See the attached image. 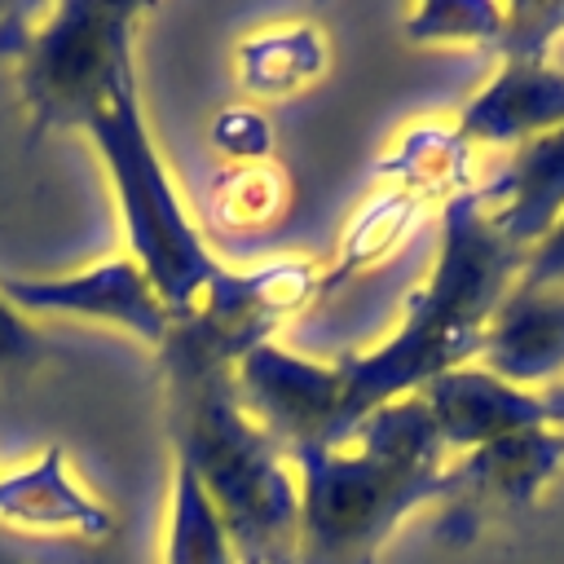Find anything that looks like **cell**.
<instances>
[{"label": "cell", "instance_id": "cell-11", "mask_svg": "<svg viewBox=\"0 0 564 564\" xmlns=\"http://www.w3.org/2000/svg\"><path fill=\"white\" fill-rule=\"evenodd\" d=\"M419 397H423L449 458H458L467 449H480L498 436H511L520 427L551 423V410H546L542 392L516 388V383L489 375L476 361L436 375L427 388H419Z\"/></svg>", "mask_w": 564, "mask_h": 564}, {"label": "cell", "instance_id": "cell-13", "mask_svg": "<svg viewBox=\"0 0 564 564\" xmlns=\"http://www.w3.org/2000/svg\"><path fill=\"white\" fill-rule=\"evenodd\" d=\"M0 524L18 533L106 542L115 529V516L75 480L66 449L48 445L40 458L0 476Z\"/></svg>", "mask_w": 564, "mask_h": 564}, {"label": "cell", "instance_id": "cell-7", "mask_svg": "<svg viewBox=\"0 0 564 564\" xmlns=\"http://www.w3.org/2000/svg\"><path fill=\"white\" fill-rule=\"evenodd\" d=\"M322 295V269L313 260H264L251 269H229L220 291L189 317L176 322L189 344L212 352L216 361L238 366L251 348L273 344V330L308 308Z\"/></svg>", "mask_w": 564, "mask_h": 564}, {"label": "cell", "instance_id": "cell-12", "mask_svg": "<svg viewBox=\"0 0 564 564\" xmlns=\"http://www.w3.org/2000/svg\"><path fill=\"white\" fill-rule=\"evenodd\" d=\"M476 366L489 375L546 392L564 379V286H511L489 317Z\"/></svg>", "mask_w": 564, "mask_h": 564}, {"label": "cell", "instance_id": "cell-23", "mask_svg": "<svg viewBox=\"0 0 564 564\" xmlns=\"http://www.w3.org/2000/svg\"><path fill=\"white\" fill-rule=\"evenodd\" d=\"M520 286H564V216L524 251Z\"/></svg>", "mask_w": 564, "mask_h": 564}, {"label": "cell", "instance_id": "cell-14", "mask_svg": "<svg viewBox=\"0 0 564 564\" xmlns=\"http://www.w3.org/2000/svg\"><path fill=\"white\" fill-rule=\"evenodd\" d=\"M476 203L516 251H529L564 216V128L516 145L498 176L476 181Z\"/></svg>", "mask_w": 564, "mask_h": 564}, {"label": "cell", "instance_id": "cell-16", "mask_svg": "<svg viewBox=\"0 0 564 564\" xmlns=\"http://www.w3.org/2000/svg\"><path fill=\"white\" fill-rule=\"evenodd\" d=\"M379 172L392 176V185L419 194L427 207L449 203L454 194L476 189L471 181V145L449 128H414L397 141V150L379 163Z\"/></svg>", "mask_w": 564, "mask_h": 564}, {"label": "cell", "instance_id": "cell-4", "mask_svg": "<svg viewBox=\"0 0 564 564\" xmlns=\"http://www.w3.org/2000/svg\"><path fill=\"white\" fill-rule=\"evenodd\" d=\"M79 132H88L123 225L128 260L150 278L159 300L176 322H189L229 278V264H220L203 238V229L189 220L176 181L150 137L145 110H141V88L137 70L123 75L115 88L97 97V106L84 115Z\"/></svg>", "mask_w": 564, "mask_h": 564}, {"label": "cell", "instance_id": "cell-18", "mask_svg": "<svg viewBox=\"0 0 564 564\" xmlns=\"http://www.w3.org/2000/svg\"><path fill=\"white\" fill-rule=\"evenodd\" d=\"M163 564H242L238 546H234V533L225 529V520L212 507L207 489L181 463L172 471V507H167V533H163Z\"/></svg>", "mask_w": 564, "mask_h": 564}, {"label": "cell", "instance_id": "cell-20", "mask_svg": "<svg viewBox=\"0 0 564 564\" xmlns=\"http://www.w3.org/2000/svg\"><path fill=\"white\" fill-rule=\"evenodd\" d=\"M401 26H405V40H414V44H476V48L502 53L507 26H511V4L432 0V4H414Z\"/></svg>", "mask_w": 564, "mask_h": 564}, {"label": "cell", "instance_id": "cell-6", "mask_svg": "<svg viewBox=\"0 0 564 564\" xmlns=\"http://www.w3.org/2000/svg\"><path fill=\"white\" fill-rule=\"evenodd\" d=\"M238 401L278 441L286 458L339 445L344 375L339 361H313L282 344H260L234 366Z\"/></svg>", "mask_w": 564, "mask_h": 564}, {"label": "cell", "instance_id": "cell-15", "mask_svg": "<svg viewBox=\"0 0 564 564\" xmlns=\"http://www.w3.org/2000/svg\"><path fill=\"white\" fill-rule=\"evenodd\" d=\"M427 203L401 185H388L383 194H375L344 229L339 238V251H335V264L322 269V295L335 291L339 282H348L352 273L361 269H375L379 260H388L423 220Z\"/></svg>", "mask_w": 564, "mask_h": 564}, {"label": "cell", "instance_id": "cell-2", "mask_svg": "<svg viewBox=\"0 0 564 564\" xmlns=\"http://www.w3.org/2000/svg\"><path fill=\"white\" fill-rule=\"evenodd\" d=\"M291 467L300 480L295 564H379L388 538L419 507L441 502L449 454L423 397L410 392Z\"/></svg>", "mask_w": 564, "mask_h": 564}, {"label": "cell", "instance_id": "cell-22", "mask_svg": "<svg viewBox=\"0 0 564 564\" xmlns=\"http://www.w3.org/2000/svg\"><path fill=\"white\" fill-rule=\"evenodd\" d=\"M44 357L40 330L0 295V375H22Z\"/></svg>", "mask_w": 564, "mask_h": 564}, {"label": "cell", "instance_id": "cell-26", "mask_svg": "<svg viewBox=\"0 0 564 564\" xmlns=\"http://www.w3.org/2000/svg\"><path fill=\"white\" fill-rule=\"evenodd\" d=\"M0 564H18V560H13V555H0Z\"/></svg>", "mask_w": 564, "mask_h": 564}, {"label": "cell", "instance_id": "cell-19", "mask_svg": "<svg viewBox=\"0 0 564 564\" xmlns=\"http://www.w3.org/2000/svg\"><path fill=\"white\" fill-rule=\"evenodd\" d=\"M291 181L273 163H234L212 189V220L229 234H256L286 216Z\"/></svg>", "mask_w": 564, "mask_h": 564}, {"label": "cell", "instance_id": "cell-5", "mask_svg": "<svg viewBox=\"0 0 564 564\" xmlns=\"http://www.w3.org/2000/svg\"><path fill=\"white\" fill-rule=\"evenodd\" d=\"M141 18L145 9L132 0L0 9V62L13 66L31 145L57 128H79L97 97L137 70Z\"/></svg>", "mask_w": 564, "mask_h": 564}, {"label": "cell", "instance_id": "cell-9", "mask_svg": "<svg viewBox=\"0 0 564 564\" xmlns=\"http://www.w3.org/2000/svg\"><path fill=\"white\" fill-rule=\"evenodd\" d=\"M564 471V427L538 423L511 436H498L480 449L449 458L441 502L449 507V524L476 529L485 516L533 507L555 476Z\"/></svg>", "mask_w": 564, "mask_h": 564}, {"label": "cell", "instance_id": "cell-3", "mask_svg": "<svg viewBox=\"0 0 564 564\" xmlns=\"http://www.w3.org/2000/svg\"><path fill=\"white\" fill-rule=\"evenodd\" d=\"M167 436L176 463L194 471L234 533L238 560L295 564L300 533V480L278 441L238 401L234 366L216 361L181 330L159 344Z\"/></svg>", "mask_w": 564, "mask_h": 564}, {"label": "cell", "instance_id": "cell-10", "mask_svg": "<svg viewBox=\"0 0 564 564\" xmlns=\"http://www.w3.org/2000/svg\"><path fill=\"white\" fill-rule=\"evenodd\" d=\"M555 128H564V62L555 57H502L454 119V132L471 150H516Z\"/></svg>", "mask_w": 564, "mask_h": 564}, {"label": "cell", "instance_id": "cell-25", "mask_svg": "<svg viewBox=\"0 0 564 564\" xmlns=\"http://www.w3.org/2000/svg\"><path fill=\"white\" fill-rule=\"evenodd\" d=\"M247 564H286V560H247Z\"/></svg>", "mask_w": 564, "mask_h": 564}, {"label": "cell", "instance_id": "cell-21", "mask_svg": "<svg viewBox=\"0 0 564 564\" xmlns=\"http://www.w3.org/2000/svg\"><path fill=\"white\" fill-rule=\"evenodd\" d=\"M269 141H273V128L256 106H234L216 119V145L234 163H264Z\"/></svg>", "mask_w": 564, "mask_h": 564}, {"label": "cell", "instance_id": "cell-24", "mask_svg": "<svg viewBox=\"0 0 564 564\" xmlns=\"http://www.w3.org/2000/svg\"><path fill=\"white\" fill-rule=\"evenodd\" d=\"M542 397H546V410H551V423H560V427H564V379H560L555 388H546Z\"/></svg>", "mask_w": 564, "mask_h": 564}, {"label": "cell", "instance_id": "cell-8", "mask_svg": "<svg viewBox=\"0 0 564 564\" xmlns=\"http://www.w3.org/2000/svg\"><path fill=\"white\" fill-rule=\"evenodd\" d=\"M0 295L26 317H40V313L84 317V322L128 330L150 348H159L172 330L167 304L159 300L150 278L137 269V260H128V256H110V260H97L88 269L44 273V278L0 273Z\"/></svg>", "mask_w": 564, "mask_h": 564}, {"label": "cell", "instance_id": "cell-1", "mask_svg": "<svg viewBox=\"0 0 564 564\" xmlns=\"http://www.w3.org/2000/svg\"><path fill=\"white\" fill-rule=\"evenodd\" d=\"M524 251H516L480 212L476 189L441 207V247L427 278L410 291L397 330L370 352H344L339 441L379 405L427 388L436 375L476 361L489 317L516 286Z\"/></svg>", "mask_w": 564, "mask_h": 564}, {"label": "cell", "instance_id": "cell-17", "mask_svg": "<svg viewBox=\"0 0 564 564\" xmlns=\"http://www.w3.org/2000/svg\"><path fill=\"white\" fill-rule=\"evenodd\" d=\"M322 66H326V44H322V31L313 26H269L238 48V79L247 93H260V97L295 93L313 84Z\"/></svg>", "mask_w": 564, "mask_h": 564}]
</instances>
